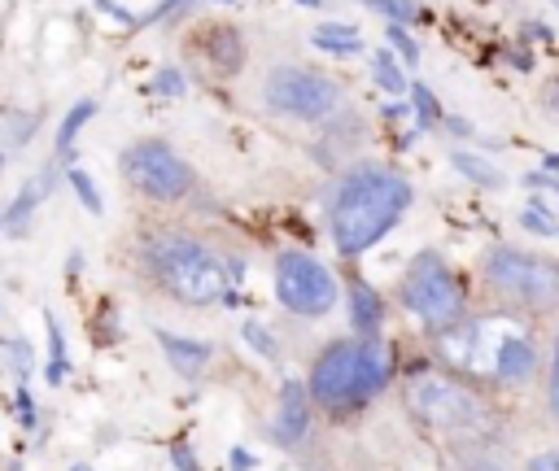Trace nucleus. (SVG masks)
Here are the masks:
<instances>
[{"label": "nucleus", "mask_w": 559, "mask_h": 471, "mask_svg": "<svg viewBox=\"0 0 559 471\" xmlns=\"http://www.w3.org/2000/svg\"><path fill=\"white\" fill-rule=\"evenodd\" d=\"M407 205H411L407 179L385 171V166H359V171L341 179L337 197H332V240L346 258H354V253L372 249L402 219Z\"/></svg>", "instance_id": "1"}, {"label": "nucleus", "mask_w": 559, "mask_h": 471, "mask_svg": "<svg viewBox=\"0 0 559 471\" xmlns=\"http://www.w3.org/2000/svg\"><path fill=\"white\" fill-rule=\"evenodd\" d=\"M389 371H394V358H389V345H380L376 336H367V341H337L315 362L311 397L328 410L363 406L367 397L389 384Z\"/></svg>", "instance_id": "2"}, {"label": "nucleus", "mask_w": 559, "mask_h": 471, "mask_svg": "<svg viewBox=\"0 0 559 471\" xmlns=\"http://www.w3.org/2000/svg\"><path fill=\"white\" fill-rule=\"evenodd\" d=\"M145 262L171 297L188 301V306H210L228 293V275L223 262L201 245V240L184 236V232H162L145 245Z\"/></svg>", "instance_id": "3"}, {"label": "nucleus", "mask_w": 559, "mask_h": 471, "mask_svg": "<svg viewBox=\"0 0 559 471\" xmlns=\"http://www.w3.org/2000/svg\"><path fill=\"white\" fill-rule=\"evenodd\" d=\"M402 301L411 314H420L428 328H446L463 314V288L437 253H420L402 280Z\"/></svg>", "instance_id": "4"}, {"label": "nucleus", "mask_w": 559, "mask_h": 471, "mask_svg": "<svg viewBox=\"0 0 559 471\" xmlns=\"http://www.w3.org/2000/svg\"><path fill=\"white\" fill-rule=\"evenodd\" d=\"M485 275L498 293L525 301V306H555L559 301V267L546 258H533V253H520V249H498L490 253L485 262Z\"/></svg>", "instance_id": "5"}, {"label": "nucleus", "mask_w": 559, "mask_h": 471, "mask_svg": "<svg viewBox=\"0 0 559 471\" xmlns=\"http://www.w3.org/2000/svg\"><path fill=\"white\" fill-rule=\"evenodd\" d=\"M123 171L153 201H180V197H188V188H193V171H188V162L166 140L132 144V149L123 153Z\"/></svg>", "instance_id": "6"}, {"label": "nucleus", "mask_w": 559, "mask_h": 471, "mask_svg": "<svg viewBox=\"0 0 559 471\" xmlns=\"http://www.w3.org/2000/svg\"><path fill=\"white\" fill-rule=\"evenodd\" d=\"M267 105L289 118H306V123H315V118H328L332 110L341 105V92L337 83L315 75V70H302V66H280L267 75Z\"/></svg>", "instance_id": "7"}, {"label": "nucleus", "mask_w": 559, "mask_h": 471, "mask_svg": "<svg viewBox=\"0 0 559 471\" xmlns=\"http://www.w3.org/2000/svg\"><path fill=\"white\" fill-rule=\"evenodd\" d=\"M276 297L293 314H328L337 301V280L311 253H280L276 258Z\"/></svg>", "instance_id": "8"}, {"label": "nucleus", "mask_w": 559, "mask_h": 471, "mask_svg": "<svg viewBox=\"0 0 559 471\" xmlns=\"http://www.w3.org/2000/svg\"><path fill=\"white\" fill-rule=\"evenodd\" d=\"M411 406L420 410V419H428L433 428H468L477 419V402L450 380L428 376L411 389Z\"/></svg>", "instance_id": "9"}, {"label": "nucleus", "mask_w": 559, "mask_h": 471, "mask_svg": "<svg viewBox=\"0 0 559 471\" xmlns=\"http://www.w3.org/2000/svg\"><path fill=\"white\" fill-rule=\"evenodd\" d=\"M306 424H311V389L306 384L289 380L280 389V415H276V441L280 445H297L306 437Z\"/></svg>", "instance_id": "10"}, {"label": "nucleus", "mask_w": 559, "mask_h": 471, "mask_svg": "<svg viewBox=\"0 0 559 471\" xmlns=\"http://www.w3.org/2000/svg\"><path fill=\"white\" fill-rule=\"evenodd\" d=\"M201 53H206V62L214 70H223V75H236V70L245 66V40L236 35V27H223V22H214V27L201 31Z\"/></svg>", "instance_id": "11"}, {"label": "nucleus", "mask_w": 559, "mask_h": 471, "mask_svg": "<svg viewBox=\"0 0 559 471\" xmlns=\"http://www.w3.org/2000/svg\"><path fill=\"white\" fill-rule=\"evenodd\" d=\"M158 345L166 349V358H171V367H175V371H184V376H197V371L210 362V345H201V341H188V336L158 332Z\"/></svg>", "instance_id": "12"}, {"label": "nucleus", "mask_w": 559, "mask_h": 471, "mask_svg": "<svg viewBox=\"0 0 559 471\" xmlns=\"http://www.w3.org/2000/svg\"><path fill=\"white\" fill-rule=\"evenodd\" d=\"M533 349L520 341V336H507L503 345H498V376L511 380V384H520V380H529L533 376Z\"/></svg>", "instance_id": "13"}, {"label": "nucleus", "mask_w": 559, "mask_h": 471, "mask_svg": "<svg viewBox=\"0 0 559 471\" xmlns=\"http://www.w3.org/2000/svg\"><path fill=\"white\" fill-rule=\"evenodd\" d=\"M350 314H354V328L372 336L380 328V297L367 284H350Z\"/></svg>", "instance_id": "14"}, {"label": "nucleus", "mask_w": 559, "mask_h": 471, "mask_svg": "<svg viewBox=\"0 0 559 471\" xmlns=\"http://www.w3.org/2000/svg\"><path fill=\"white\" fill-rule=\"evenodd\" d=\"M315 48H324V53H359L363 40L354 27H341V22H324V27H315Z\"/></svg>", "instance_id": "15"}, {"label": "nucleus", "mask_w": 559, "mask_h": 471, "mask_svg": "<svg viewBox=\"0 0 559 471\" xmlns=\"http://www.w3.org/2000/svg\"><path fill=\"white\" fill-rule=\"evenodd\" d=\"M44 192H49V179H31L27 188H22V197L9 205V227H14V232H22V227H27V214H31V205H40V197Z\"/></svg>", "instance_id": "16"}, {"label": "nucleus", "mask_w": 559, "mask_h": 471, "mask_svg": "<svg viewBox=\"0 0 559 471\" xmlns=\"http://www.w3.org/2000/svg\"><path fill=\"white\" fill-rule=\"evenodd\" d=\"M92 114H97V105H92V101H79L75 110L62 118V131H57V153H70V144H75V136H79V127L88 123Z\"/></svg>", "instance_id": "17"}, {"label": "nucleus", "mask_w": 559, "mask_h": 471, "mask_svg": "<svg viewBox=\"0 0 559 471\" xmlns=\"http://www.w3.org/2000/svg\"><path fill=\"white\" fill-rule=\"evenodd\" d=\"M367 5L380 9V14L394 22V27H398V22H415V18H420V0H367Z\"/></svg>", "instance_id": "18"}, {"label": "nucleus", "mask_w": 559, "mask_h": 471, "mask_svg": "<svg viewBox=\"0 0 559 471\" xmlns=\"http://www.w3.org/2000/svg\"><path fill=\"white\" fill-rule=\"evenodd\" d=\"M70 188H75V197L83 201V210H88V214H101V210H105V205H101V192H97V184H92L88 171H70Z\"/></svg>", "instance_id": "19"}, {"label": "nucleus", "mask_w": 559, "mask_h": 471, "mask_svg": "<svg viewBox=\"0 0 559 471\" xmlns=\"http://www.w3.org/2000/svg\"><path fill=\"white\" fill-rule=\"evenodd\" d=\"M455 166H459V171H463V175H472V179H481V184H485V188H498V184H503V175H498V171H494V166H485V162H481V157H468V153H455Z\"/></svg>", "instance_id": "20"}, {"label": "nucleus", "mask_w": 559, "mask_h": 471, "mask_svg": "<svg viewBox=\"0 0 559 471\" xmlns=\"http://www.w3.org/2000/svg\"><path fill=\"white\" fill-rule=\"evenodd\" d=\"M49 349H53V362H49V380L57 384L66 371V345H62V328H57V319H49Z\"/></svg>", "instance_id": "21"}, {"label": "nucleus", "mask_w": 559, "mask_h": 471, "mask_svg": "<svg viewBox=\"0 0 559 471\" xmlns=\"http://www.w3.org/2000/svg\"><path fill=\"white\" fill-rule=\"evenodd\" d=\"M376 79H380V88H385V92H402V88H407V83H402V70L394 66V57H389V53L376 57Z\"/></svg>", "instance_id": "22"}, {"label": "nucleus", "mask_w": 559, "mask_h": 471, "mask_svg": "<svg viewBox=\"0 0 559 471\" xmlns=\"http://www.w3.org/2000/svg\"><path fill=\"white\" fill-rule=\"evenodd\" d=\"M411 96H415V114H420V123L433 127V123H437V101H433V92H428L424 83H415Z\"/></svg>", "instance_id": "23"}, {"label": "nucleus", "mask_w": 559, "mask_h": 471, "mask_svg": "<svg viewBox=\"0 0 559 471\" xmlns=\"http://www.w3.org/2000/svg\"><path fill=\"white\" fill-rule=\"evenodd\" d=\"M241 336H245V341L258 349V354H267V358H276V354H280V349H276V341H271V336L263 332V323H245V328H241Z\"/></svg>", "instance_id": "24"}, {"label": "nucleus", "mask_w": 559, "mask_h": 471, "mask_svg": "<svg viewBox=\"0 0 559 471\" xmlns=\"http://www.w3.org/2000/svg\"><path fill=\"white\" fill-rule=\"evenodd\" d=\"M525 227H529V232H542V236H559V223L546 210H538V205L525 210Z\"/></svg>", "instance_id": "25"}, {"label": "nucleus", "mask_w": 559, "mask_h": 471, "mask_svg": "<svg viewBox=\"0 0 559 471\" xmlns=\"http://www.w3.org/2000/svg\"><path fill=\"white\" fill-rule=\"evenodd\" d=\"M153 88H158L162 96H184V75H180V70H158Z\"/></svg>", "instance_id": "26"}, {"label": "nucleus", "mask_w": 559, "mask_h": 471, "mask_svg": "<svg viewBox=\"0 0 559 471\" xmlns=\"http://www.w3.org/2000/svg\"><path fill=\"white\" fill-rule=\"evenodd\" d=\"M389 40L398 44V53L407 57V62H415V57H420V48H415V40H411V35L402 31V27H389Z\"/></svg>", "instance_id": "27"}, {"label": "nucleus", "mask_w": 559, "mask_h": 471, "mask_svg": "<svg viewBox=\"0 0 559 471\" xmlns=\"http://www.w3.org/2000/svg\"><path fill=\"white\" fill-rule=\"evenodd\" d=\"M546 402L559 415V341H555V358H551V393H546Z\"/></svg>", "instance_id": "28"}, {"label": "nucleus", "mask_w": 559, "mask_h": 471, "mask_svg": "<svg viewBox=\"0 0 559 471\" xmlns=\"http://www.w3.org/2000/svg\"><path fill=\"white\" fill-rule=\"evenodd\" d=\"M529 471H559V450H551V454H538L529 463Z\"/></svg>", "instance_id": "29"}, {"label": "nucleus", "mask_w": 559, "mask_h": 471, "mask_svg": "<svg viewBox=\"0 0 559 471\" xmlns=\"http://www.w3.org/2000/svg\"><path fill=\"white\" fill-rule=\"evenodd\" d=\"M175 463H180V471H197V463H193V450H188L184 441L175 445Z\"/></svg>", "instance_id": "30"}, {"label": "nucleus", "mask_w": 559, "mask_h": 471, "mask_svg": "<svg viewBox=\"0 0 559 471\" xmlns=\"http://www.w3.org/2000/svg\"><path fill=\"white\" fill-rule=\"evenodd\" d=\"M254 467V454L249 450H232V471H249Z\"/></svg>", "instance_id": "31"}, {"label": "nucleus", "mask_w": 559, "mask_h": 471, "mask_svg": "<svg viewBox=\"0 0 559 471\" xmlns=\"http://www.w3.org/2000/svg\"><path fill=\"white\" fill-rule=\"evenodd\" d=\"M555 105H559V83H555Z\"/></svg>", "instance_id": "32"}, {"label": "nucleus", "mask_w": 559, "mask_h": 471, "mask_svg": "<svg viewBox=\"0 0 559 471\" xmlns=\"http://www.w3.org/2000/svg\"><path fill=\"white\" fill-rule=\"evenodd\" d=\"M477 471H494V467H477Z\"/></svg>", "instance_id": "33"}, {"label": "nucleus", "mask_w": 559, "mask_h": 471, "mask_svg": "<svg viewBox=\"0 0 559 471\" xmlns=\"http://www.w3.org/2000/svg\"><path fill=\"white\" fill-rule=\"evenodd\" d=\"M302 5H315V0H302Z\"/></svg>", "instance_id": "34"}, {"label": "nucleus", "mask_w": 559, "mask_h": 471, "mask_svg": "<svg viewBox=\"0 0 559 471\" xmlns=\"http://www.w3.org/2000/svg\"><path fill=\"white\" fill-rule=\"evenodd\" d=\"M75 471H88V467H75Z\"/></svg>", "instance_id": "35"}, {"label": "nucleus", "mask_w": 559, "mask_h": 471, "mask_svg": "<svg viewBox=\"0 0 559 471\" xmlns=\"http://www.w3.org/2000/svg\"><path fill=\"white\" fill-rule=\"evenodd\" d=\"M555 5H559V0H555Z\"/></svg>", "instance_id": "36"}]
</instances>
